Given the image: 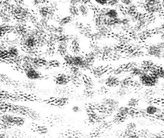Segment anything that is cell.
Masks as SVG:
<instances>
[{"mask_svg": "<svg viewBox=\"0 0 164 138\" xmlns=\"http://www.w3.org/2000/svg\"><path fill=\"white\" fill-rule=\"evenodd\" d=\"M120 80L116 76H111L106 78L105 85L109 88L117 87L120 86Z\"/></svg>", "mask_w": 164, "mask_h": 138, "instance_id": "cell-12", "label": "cell"}, {"mask_svg": "<svg viewBox=\"0 0 164 138\" xmlns=\"http://www.w3.org/2000/svg\"><path fill=\"white\" fill-rule=\"evenodd\" d=\"M50 7L43 6L39 8L38 12L41 18H44L48 20L50 16Z\"/></svg>", "mask_w": 164, "mask_h": 138, "instance_id": "cell-14", "label": "cell"}, {"mask_svg": "<svg viewBox=\"0 0 164 138\" xmlns=\"http://www.w3.org/2000/svg\"><path fill=\"white\" fill-rule=\"evenodd\" d=\"M101 104L107 108L109 113L112 116L114 113L117 112L120 107L119 102L113 98H105L103 99Z\"/></svg>", "mask_w": 164, "mask_h": 138, "instance_id": "cell-4", "label": "cell"}, {"mask_svg": "<svg viewBox=\"0 0 164 138\" xmlns=\"http://www.w3.org/2000/svg\"><path fill=\"white\" fill-rule=\"evenodd\" d=\"M106 80V78H104L103 77V78L98 79L97 80V82L99 84L104 85H105Z\"/></svg>", "mask_w": 164, "mask_h": 138, "instance_id": "cell-39", "label": "cell"}, {"mask_svg": "<svg viewBox=\"0 0 164 138\" xmlns=\"http://www.w3.org/2000/svg\"><path fill=\"white\" fill-rule=\"evenodd\" d=\"M101 49H102V52L106 55L112 54L113 52V48L110 46H104Z\"/></svg>", "mask_w": 164, "mask_h": 138, "instance_id": "cell-30", "label": "cell"}, {"mask_svg": "<svg viewBox=\"0 0 164 138\" xmlns=\"http://www.w3.org/2000/svg\"><path fill=\"white\" fill-rule=\"evenodd\" d=\"M37 40L33 36H24L21 37L20 44L27 49H31L34 48L37 45Z\"/></svg>", "mask_w": 164, "mask_h": 138, "instance_id": "cell-6", "label": "cell"}, {"mask_svg": "<svg viewBox=\"0 0 164 138\" xmlns=\"http://www.w3.org/2000/svg\"><path fill=\"white\" fill-rule=\"evenodd\" d=\"M134 115H137L141 117L147 116L145 108L137 107L136 109H134Z\"/></svg>", "mask_w": 164, "mask_h": 138, "instance_id": "cell-29", "label": "cell"}, {"mask_svg": "<svg viewBox=\"0 0 164 138\" xmlns=\"http://www.w3.org/2000/svg\"><path fill=\"white\" fill-rule=\"evenodd\" d=\"M79 10V13L82 17H88L89 13V9L88 6L85 3L81 2L80 5L78 6Z\"/></svg>", "mask_w": 164, "mask_h": 138, "instance_id": "cell-17", "label": "cell"}, {"mask_svg": "<svg viewBox=\"0 0 164 138\" xmlns=\"http://www.w3.org/2000/svg\"><path fill=\"white\" fill-rule=\"evenodd\" d=\"M69 99L66 97H59L57 98H50L47 101L48 104L58 107H64L69 103Z\"/></svg>", "mask_w": 164, "mask_h": 138, "instance_id": "cell-8", "label": "cell"}, {"mask_svg": "<svg viewBox=\"0 0 164 138\" xmlns=\"http://www.w3.org/2000/svg\"><path fill=\"white\" fill-rule=\"evenodd\" d=\"M120 1L116 0H112V1H108V7H116L117 5L120 3Z\"/></svg>", "mask_w": 164, "mask_h": 138, "instance_id": "cell-33", "label": "cell"}, {"mask_svg": "<svg viewBox=\"0 0 164 138\" xmlns=\"http://www.w3.org/2000/svg\"><path fill=\"white\" fill-rule=\"evenodd\" d=\"M84 61V58L79 55L73 56V65L74 67L80 68Z\"/></svg>", "mask_w": 164, "mask_h": 138, "instance_id": "cell-24", "label": "cell"}, {"mask_svg": "<svg viewBox=\"0 0 164 138\" xmlns=\"http://www.w3.org/2000/svg\"><path fill=\"white\" fill-rule=\"evenodd\" d=\"M73 20V17H72L70 15V16H65V17H63L61 18L59 22H58V25L60 27L64 28L65 26L72 22Z\"/></svg>", "mask_w": 164, "mask_h": 138, "instance_id": "cell-19", "label": "cell"}, {"mask_svg": "<svg viewBox=\"0 0 164 138\" xmlns=\"http://www.w3.org/2000/svg\"><path fill=\"white\" fill-rule=\"evenodd\" d=\"M69 12L70 16L73 17V18L78 17L80 15L78 6H70L69 7Z\"/></svg>", "mask_w": 164, "mask_h": 138, "instance_id": "cell-26", "label": "cell"}, {"mask_svg": "<svg viewBox=\"0 0 164 138\" xmlns=\"http://www.w3.org/2000/svg\"><path fill=\"white\" fill-rule=\"evenodd\" d=\"M83 84L86 90H93L94 89V83L91 79L88 77H83Z\"/></svg>", "mask_w": 164, "mask_h": 138, "instance_id": "cell-18", "label": "cell"}, {"mask_svg": "<svg viewBox=\"0 0 164 138\" xmlns=\"http://www.w3.org/2000/svg\"><path fill=\"white\" fill-rule=\"evenodd\" d=\"M138 80L141 85L148 87L155 86L158 82L159 79L151 74H144L138 77Z\"/></svg>", "mask_w": 164, "mask_h": 138, "instance_id": "cell-2", "label": "cell"}, {"mask_svg": "<svg viewBox=\"0 0 164 138\" xmlns=\"http://www.w3.org/2000/svg\"><path fill=\"white\" fill-rule=\"evenodd\" d=\"M132 79L130 78H125L120 81V87L121 89L126 90L132 86Z\"/></svg>", "mask_w": 164, "mask_h": 138, "instance_id": "cell-22", "label": "cell"}, {"mask_svg": "<svg viewBox=\"0 0 164 138\" xmlns=\"http://www.w3.org/2000/svg\"><path fill=\"white\" fill-rule=\"evenodd\" d=\"M24 74L28 79L30 80H41V75L38 70H35L32 67L25 68Z\"/></svg>", "mask_w": 164, "mask_h": 138, "instance_id": "cell-9", "label": "cell"}, {"mask_svg": "<svg viewBox=\"0 0 164 138\" xmlns=\"http://www.w3.org/2000/svg\"><path fill=\"white\" fill-rule=\"evenodd\" d=\"M91 51L92 52H94L95 54L99 55V54H101L102 52V49L98 45L95 44H93L91 45Z\"/></svg>", "mask_w": 164, "mask_h": 138, "instance_id": "cell-31", "label": "cell"}, {"mask_svg": "<svg viewBox=\"0 0 164 138\" xmlns=\"http://www.w3.org/2000/svg\"><path fill=\"white\" fill-rule=\"evenodd\" d=\"M109 88L105 85H102L99 90V93L101 94H106L109 92Z\"/></svg>", "mask_w": 164, "mask_h": 138, "instance_id": "cell-32", "label": "cell"}, {"mask_svg": "<svg viewBox=\"0 0 164 138\" xmlns=\"http://www.w3.org/2000/svg\"><path fill=\"white\" fill-rule=\"evenodd\" d=\"M71 44L72 47V51L74 56L79 55L80 53V48L79 40L76 37H73L71 39Z\"/></svg>", "mask_w": 164, "mask_h": 138, "instance_id": "cell-13", "label": "cell"}, {"mask_svg": "<svg viewBox=\"0 0 164 138\" xmlns=\"http://www.w3.org/2000/svg\"><path fill=\"white\" fill-rule=\"evenodd\" d=\"M137 128V125L136 123L134 122H130L128 123L126 125L125 128L124 130H126L128 132H135Z\"/></svg>", "mask_w": 164, "mask_h": 138, "instance_id": "cell-28", "label": "cell"}, {"mask_svg": "<svg viewBox=\"0 0 164 138\" xmlns=\"http://www.w3.org/2000/svg\"><path fill=\"white\" fill-rule=\"evenodd\" d=\"M147 115L149 116H155L161 114L163 109L159 106L155 105H149L145 107Z\"/></svg>", "mask_w": 164, "mask_h": 138, "instance_id": "cell-10", "label": "cell"}, {"mask_svg": "<svg viewBox=\"0 0 164 138\" xmlns=\"http://www.w3.org/2000/svg\"><path fill=\"white\" fill-rule=\"evenodd\" d=\"M7 56L6 50H0V59H2Z\"/></svg>", "mask_w": 164, "mask_h": 138, "instance_id": "cell-40", "label": "cell"}, {"mask_svg": "<svg viewBox=\"0 0 164 138\" xmlns=\"http://www.w3.org/2000/svg\"><path fill=\"white\" fill-rule=\"evenodd\" d=\"M34 131L40 135H46L49 132V129L46 126L43 125H36L34 126Z\"/></svg>", "mask_w": 164, "mask_h": 138, "instance_id": "cell-20", "label": "cell"}, {"mask_svg": "<svg viewBox=\"0 0 164 138\" xmlns=\"http://www.w3.org/2000/svg\"><path fill=\"white\" fill-rule=\"evenodd\" d=\"M162 52V49L158 45L151 46L148 50V53L152 56H157Z\"/></svg>", "mask_w": 164, "mask_h": 138, "instance_id": "cell-21", "label": "cell"}, {"mask_svg": "<svg viewBox=\"0 0 164 138\" xmlns=\"http://www.w3.org/2000/svg\"><path fill=\"white\" fill-rule=\"evenodd\" d=\"M105 16L111 19H114L120 17V13L116 8H109L106 10Z\"/></svg>", "mask_w": 164, "mask_h": 138, "instance_id": "cell-15", "label": "cell"}, {"mask_svg": "<svg viewBox=\"0 0 164 138\" xmlns=\"http://www.w3.org/2000/svg\"><path fill=\"white\" fill-rule=\"evenodd\" d=\"M34 2V5L35 6H39V5H40V2H41L39 1H33Z\"/></svg>", "mask_w": 164, "mask_h": 138, "instance_id": "cell-41", "label": "cell"}, {"mask_svg": "<svg viewBox=\"0 0 164 138\" xmlns=\"http://www.w3.org/2000/svg\"><path fill=\"white\" fill-rule=\"evenodd\" d=\"M72 110L73 112L75 113H79L81 110V108L77 105L73 106Z\"/></svg>", "mask_w": 164, "mask_h": 138, "instance_id": "cell-38", "label": "cell"}, {"mask_svg": "<svg viewBox=\"0 0 164 138\" xmlns=\"http://www.w3.org/2000/svg\"><path fill=\"white\" fill-rule=\"evenodd\" d=\"M6 52L7 56L13 60H17L21 57V51L17 46H12L7 47L5 50Z\"/></svg>", "mask_w": 164, "mask_h": 138, "instance_id": "cell-7", "label": "cell"}, {"mask_svg": "<svg viewBox=\"0 0 164 138\" xmlns=\"http://www.w3.org/2000/svg\"><path fill=\"white\" fill-rule=\"evenodd\" d=\"M70 75H68L65 73L60 74L55 79L56 84L59 86H65L69 83L70 81Z\"/></svg>", "mask_w": 164, "mask_h": 138, "instance_id": "cell-11", "label": "cell"}, {"mask_svg": "<svg viewBox=\"0 0 164 138\" xmlns=\"http://www.w3.org/2000/svg\"><path fill=\"white\" fill-rule=\"evenodd\" d=\"M63 60L68 66L72 67L73 65V56L70 54H65L63 56Z\"/></svg>", "mask_w": 164, "mask_h": 138, "instance_id": "cell-27", "label": "cell"}, {"mask_svg": "<svg viewBox=\"0 0 164 138\" xmlns=\"http://www.w3.org/2000/svg\"><path fill=\"white\" fill-rule=\"evenodd\" d=\"M121 2L123 4V6L126 7L129 6L130 5L133 3H132V1H129V0H127V1H121Z\"/></svg>", "mask_w": 164, "mask_h": 138, "instance_id": "cell-37", "label": "cell"}, {"mask_svg": "<svg viewBox=\"0 0 164 138\" xmlns=\"http://www.w3.org/2000/svg\"><path fill=\"white\" fill-rule=\"evenodd\" d=\"M70 74L74 77H77L79 78H83L84 74L82 69L78 67L72 66L71 67L70 70Z\"/></svg>", "mask_w": 164, "mask_h": 138, "instance_id": "cell-16", "label": "cell"}, {"mask_svg": "<svg viewBox=\"0 0 164 138\" xmlns=\"http://www.w3.org/2000/svg\"><path fill=\"white\" fill-rule=\"evenodd\" d=\"M3 44L6 45L7 47L12 46H17L20 44L21 37H19L16 34H8L6 37H5Z\"/></svg>", "mask_w": 164, "mask_h": 138, "instance_id": "cell-5", "label": "cell"}, {"mask_svg": "<svg viewBox=\"0 0 164 138\" xmlns=\"http://www.w3.org/2000/svg\"><path fill=\"white\" fill-rule=\"evenodd\" d=\"M68 42L66 41H61L59 42L58 46H57V50L60 54L65 55L68 48Z\"/></svg>", "mask_w": 164, "mask_h": 138, "instance_id": "cell-23", "label": "cell"}, {"mask_svg": "<svg viewBox=\"0 0 164 138\" xmlns=\"http://www.w3.org/2000/svg\"><path fill=\"white\" fill-rule=\"evenodd\" d=\"M95 2L101 6H108V1L97 0V1H95Z\"/></svg>", "mask_w": 164, "mask_h": 138, "instance_id": "cell-35", "label": "cell"}, {"mask_svg": "<svg viewBox=\"0 0 164 138\" xmlns=\"http://www.w3.org/2000/svg\"><path fill=\"white\" fill-rule=\"evenodd\" d=\"M88 134L89 138H100L108 133L115 125L112 120H106L99 124Z\"/></svg>", "mask_w": 164, "mask_h": 138, "instance_id": "cell-1", "label": "cell"}, {"mask_svg": "<svg viewBox=\"0 0 164 138\" xmlns=\"http://www.w3.org/2000/svg\"><path fill=\"white\" fill-rule=\"evenodd\" d=\"M139 103V101L137 98L132 97L128 101L127 106L131 109H135L138 107Z\"/></svg>", "mask_w": 164, "mask_h": 138, "instance_id": "cell-25", "label": "cell"}, {"mask_svg": "<svg viewBox=\"0 0 164 138\" xmlns=\"http://www.w3.org/2000/svg\"><path fill=\"white\" fill-rule=\"evenodd\" d=\"M57 138H89L88 135L77 130H66L60 133Z\"/></svg>", "mask_w": 164, "mask_h": 138, "instance_id": "cell-3", "label": "cell"}, {"mask_svg": "<svg viewBox=\"0 0 164 138\" xmlns=\"http://www.w3.org/2000/svg\"><path fill=\"white\" fill-rule=\"evenodd\" d=\"M69 2H70V6H78L82 2V1H70Z\"/></svg>", "mask_w": 164, "mask_h": 138, "instance_id": "cell-36", "label": "cell"}, {"mask_svg": "<svg viewBox=\"0 0 164 138\" xmlns=\"http://www.w3.org/2000/svg\"><path fill=\"white\" fill-rule=\"evenodd\" d=\"M93 75H94L95 77L97 79L103 78V72L100 70H95L93 71Z\"/></svg>", "mask_w": 164, "mask_h": 138, "instance_id": "cell-34", "label": "cell"}]
</instances>
